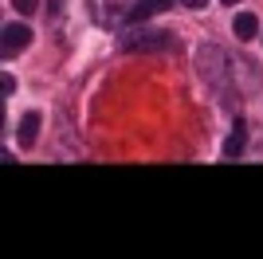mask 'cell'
I'll use <instances>...</instances> for the list:
<instances>
[{
	"label": "cell",
	"mask_w": 263,
	"mask_h": 259,
	"mask_svg": "<svg viewBox=\"0 0 263 259\" xmlns=\"http://www.w3.org/2000/svg\"><path fill=\"white\" fill-rule=\"evenodd\" d=\"M122 51H169L173 47V32H126L118 40Z\"/></svg>",
	"instance_id": "1"
},
{
	"label": "cell",
	"mask_w": 263,
	"mask_h": 259,
	"mask_svg": "<svg viewBox=\"0 0 263 259\" xmlns=\"http://www.w3.org/2000/svg\"><path fill=\"white\" fill-rule=\"evenodd\" d=\"M28 43H32V28H28V24H8V28H4V40H0V51H4V59H16Z\"/></svg>",
	"instance_id": "2"
},
{
	"label": "cell",
	"mask_w": 263,
	"mask_h": 259,
	"mask_svg": "<svg viewBox=\"0 0 263 259\" xmlns=\"http://www.w3.org/2000/svg\"><path fill=\"white\" fill-rule=\"evenodd\" d=\"M169 4H173V0H138V4H134L130 12H126V24H145L149 20V16H157V12H165L169 8Z\"/></svg>",
	"instance_id": "3"
},
{
	"label": "cell",
	"mask_w": 263,
	"mask_h": 259,
	"mask_svg": "<svg viewBox=\"0 0 263 259\" xmlns=\"http://www.w3.org/2000/svg\"><path fill=\"white\" fill-rule=\"evenodd\" d=\"M243 145H248V122L236 118V130H232L228 138H224V150H220V153H224V157L232 161V157H240V153H243Z\"/></svg>",
	"instance_id": "4"
},
{
	"label": "cell",
	"mask_w": 263,
	"mask_h": 259,
	"mask_svg": "<svg viewBox=\"0 0 263 259\" xmlns=\"http://www.w3.org/2000/svg\"><path fill=\"white\" fill-rule=\"evenodd\" d=\"M232 35H236V40H255V35H259V16H255V12H236Z\"/></svg>",
	"instance_id": "5"
},
{
	"label": "cell",
	"mask_w": 263,
	"mask_h": 259,
	"mask_svg": "<svg viewBox=\"0 0 263 259\" xmlns=\"http://www.w3.org/2000/svg\"><path fill=\"white\" fill-rule=\"evenodd\" d=\"M40 122H44V118H40L35 110H28V114L20 118V145H24V150H32V145H35V138H40Z\"/></svg>",
	"instance_id": "6"
},
{
	"label": "cell",
	"mask_w": 263,
	"mask_h": 259,
	"mask_svg": "<svg viewBox=\"0 0 263 259\" xmlns=\"http://www.w3.org/2000/svg\"><path fill=\"white\" fill-rule=\"evenodd\" d=\"M16 4V12H24V16H32L35 8H40V0H12Z\"/></svg>",
	"instance_id": "7"
},
{
	"label": "cell",
	"mask_w": 263,
	"mask_h": 259,
	"mask_svg": "<svg viewBox=\"0 0 263 259\" xmlns=\"http://www.w3.org/2000/svg\"><path fill=\"white\" fill-rule=\"evenodd\" d=\"M0 90H4V95H12V90H16V79L4 75V79H0Z\"/></svg>",
	"instance_id": "8"
},
{
	"label": "cell",
	"mask_w": 263,
	"mask_h": 259,
	"mask_svg": "<svg viewBox=\"0 0 263 259\" xmlns=\"http://www.w3.org/2000/svg\"><path fill=\"white\" fill-rule=\"evenodd\" d=\"M185 8H204V0H181Z\"/></svg>",
	"instance_id": "9"
},
{
	"label": "cell",
	"mask_w": 263,
	"mask_h": 259,
	"mask_svg": "<svg viewBox=\"0 0 263 259\" xmlns=\"http://www.w3.org/2000/svg\"><path fill=\"white\" fill-rule=\"evenodd\" d=\"M224 4H240V0H224Z\"/></svg>",
	"instance_id": "10"
}]
</instances>
